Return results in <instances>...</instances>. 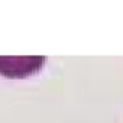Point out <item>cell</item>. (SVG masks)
I'll use <instances>...</instances> for the list:
<instances>
[{
    "instance_id": "1",
    "label": "cell",
    "mask_w": 123,
    "mask_h": 123,
    "mask_svg": "<svg viewBox=\"0 0 123 123\" xmlns=\"http://www.w3.org/2000/svg\"><path fill=\"white\" fill-rule=\"evenodd\" d=\"M43 58H16L0 56V74L7 78H25L43 64Z\"/></svg>"
}]
</instances>
